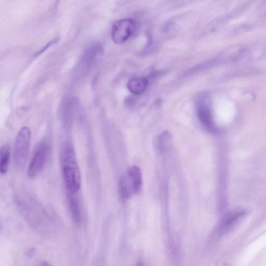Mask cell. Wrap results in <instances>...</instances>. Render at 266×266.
<instances>
[{"label":"cell","instance_id":"obj_1","mask_svg":"<svg viewBox=\"0 0 266 266\" xmlns=\"http://www.w3.org/2000/svg\"><path fill=\"white\" fill-rule=\"evenodd\" d=\"M60 162L68 191L75 194L81 188V175L74 147L71 143L64 144L60 153Z\"/></svg>","mask_w":266,"mask_h":266},{"label":"cell","instance_id":"obj_2","mask_svg":"<svg viewBox=\"0 0 266 266\" xmlns=\"http://www.w3.org/2000/svg\"><path fill=\"white\" fill-rule=\"evenodd\" d=\"M31 133L29 128L25 127L19 131L14 148L15 163L19 169L25 167L27 161Z\"/></svg>","mask_w":266,"mask_h":266},{"label":"cell","instance_id":"obj_3","mask_svg":"<svg viewBox=\"0 0 266 266\" xmlns=\"http://www.w3.org/2000/svg\"><path fill=\"white\" fill-rule=\"evenodd\" d=\"M134 22L131 18H126L116 21L112 29V38L117 44L126 42L134 30Z\"/></svg>","mask_w":266,"mask_h":266},{"label":"cell","instance_id":"obj_4","mask_svg":"<svg viewBox=\"0 0 266 266\" xmlns=\"http://www.w3.org/2000/svg\"><path fill=\"white\" fill-rule=\"evenodd\" d=\"M246 212L237 210L229 213L221 220L217 227V234L224 236L232 232L243 220Z\"/></svg>","mask_w":266,"mask_h":266},{"label":"cell","instance_id":"obj_5","mask_svg":"<svg viewBox=\"0 0 266 266\" xmlns=\"http://www.w3.org/2000/svg\"><path fill=\"white\" fill-rule=\"evenodd\" d=\"M48 151V147L46 143L42 142L39 145L28 166L27 174L29 177L33 178L42 171L46 162Z\"/></svg>","mask_w":266,"mask_h":266},{"label":"cell","instance_id":"obj_6","mask_svg":"<svg viewBox=\"0 0 266 266\" xmlns=\"http://www.w3.org/2000/svg\"><path fill=\"white\" fill-rule=\"evenodd\" d=\"M74 195V193H68L69 208L72 220H73L75 224L77 225H80L82 220L81 209L79 201Z\"/></svg>","mask_w":266,"mask_h":266},{"label":"cell","instance_id":"obj_7","mask_svg":"<svg viewBox=\"0 0 266 266\" xmlns=\"http://www.w3.org/2000/svg\"><path fill=\"white\" fill-rule=\"evenodd\" d=\"M127 176L131 184L133 192L139 193L142 188V178L140 168L133 166L129 169Z\"/></svg>","mask_w":266,"mask_h":266},{"label":"cell","instance_id":"obj_8","mask_svg":"<svg viewBox=\"0 0 266 266\" xmlns=\"http://www.w3.org/2000/svg\"><path fill=\"white\" fill-rule=\"evenodd\" d=\"M197 115L200 123L205 128L213 130L212 116L209 107L204 104H200L197 109Z\"/></svg>","mask_w":266,"mask_h":266},{"label":"cell","instance_id":"obj_9","mask_svg":"<svg viewBox=\"0 0 266 266\" xmlns=\"http://www.w3.org/2000/svg\"><path fill=\"white\" fill-rule=\"evenodd\" d=\"M148 80L144 78H133L127 83L129 90L133 94L140 95L147 89Z\"/></svg>","mask_w":266,"mask_h":266},{"label":"cell","instance_id":"obj_10","mask_svg":"<svg viewBox=\"0 0 266 266\" xmlns=\"http://www.w3.org/2000/svg\"><path fill=\"white\" fill-rule=\"evenodd\" d=\"M133 192V188L128 176L120 179L119 184V197L123 201L128 200Z\"/></svg>","mask_w":266,"mask_h":266},{"label":"cell","instance_id":"obj_11","mask_svg":"<svg viewBox=\"0 0 266 266\" xmlns=\"http://www.w3.org/2000/svg\"><path fill=\"white\" fill-rule=\"evenodd\" d=\"M10 155L9 147L7 145H4L0 150V170L2 174H5L8 171Z\"/></svg>","mask_w":266,"mask_h":266},{"label":"cell","instance_id":"obj_12","mask_svg":"<svg viewBox=\"0 0 266 266\" xmlns=\"http://www.w3.org/2000/svg\"><path fill=\"white\" fill-rule=\"evenodd\" d=\"M172 144V136L168 131L163 132L158 138V146L161 152H164L170 149Z\"/></svg>","mask_w":266,"mask_h":266},{"label":"cell","instance_id":"obj_13","mask_svg":"<svg viewBox=\"0 0 266 266\" xmlns=\"http://www.w3.org/2000/svg\"><path fill=\"white\" fill-rule=\"evenodd\" d=\"M41 266H51L50 265H48L47 263H44L42 264Z\"/></svg>","mask_w":266,"mask_h":266}]
</instances>
